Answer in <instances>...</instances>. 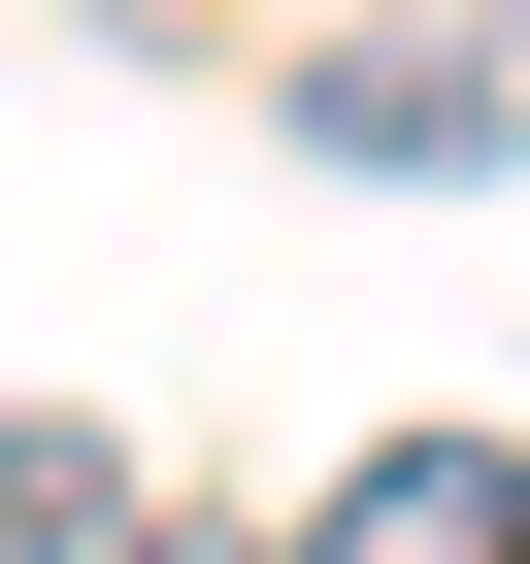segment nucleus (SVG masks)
I'll return each instance as SVG.
<instances>
[{
	"label": "nucleus",
	"mask_w": 530,
	"mask_h": 564,
	"mask_svg": "<svg viewBox=\"0 0 530 564\" xmlns=\"http://www.w3.org/2000/svg\"><path fill=\"white\" fill-rule=\"evenodd\" d=\"M530 133V34H497V0H464V34H332L299 67V166H365V199H464Z\"/></svg>",
	"instance_id": "nucleus-1"
},
{
	"label": "nucleus",
	"mask_w": 530,
	"mask_h": 564,
	"mask_svg": "<svg viewBox=\"0 0 530 564\" xmlns=\"http://www.w3.org/2000/svg\"><path fill=\"white\" fill-rule=\"evenodd\" d=\"M332 564H530V465H497V432H398V465L332 498Z\"/></svg>",
	"instance_id": "nucleus-2"
},
{
	"label": "nucleus",
	"mask_w": 530,
	"mask_h": 564,
	"mask_svg": "<svg viewBox=\"0 0 530 564\" xmlns=\"http://www.w3.org/2000/svg\"><path fill=\"white\" fill-rule=\"evenodd\" d=\"M0 564H133V465L100 432H0Z\"/></svg>",
	"instance_id": "nucleus-3"
},
{
	"label": "nucleus",
	"mask_w": 530,
	"mask_h": 564,
	"mask_svg": "<svg viewBox=\"0 0 530 564\" xmlns=\"http://www.w3.org/2000/svg\"><path fill=\"white\" fill-rule=\"evenodd\" d=\"M133 564H232V531H133Z\"/></svg>",
	"instance_id": "nucleus-4"
},
{
	"label": "nucleus",
	"mask_w": 530,
	"mask_h": 564,
	"mask_svg": "<svg viewBox=\"0 0 530 564\" xmlns=\"http://www.w3.org/2000/svg\"><path fill=\"white\" fill-rule=\"evenodd\" d=\"M497 34H530V0H497Z\"/></svg>",
	"instance_id": "nucleus-5"
}]
</instances>
